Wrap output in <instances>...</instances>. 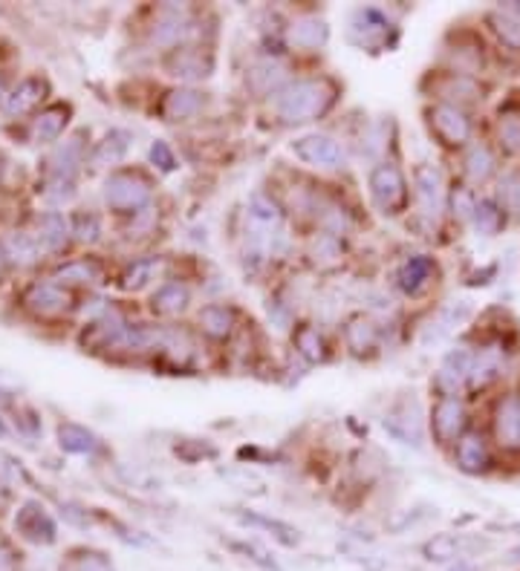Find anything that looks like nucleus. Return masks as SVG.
I'll return each instance as SVG.
<instances>
[{"label": "nucleus", "instance_id": "obj_35", "mask_svg": "<svg viewBox=\"0 0 520 571\" xmlns=\"http://www.w3.org/2000/svg\"><path fill=\"white\" fill-rule=\"evenodd\" d=\"M471 223H474V231H477V234L497 237L503 231V226H506V214H503V208L497 205L494 200H477V208H474Z\"/></svg>", "mask_w": 520, "mask_h": 571}, {"label": "nucleus", "instance_id": "obj_54", "mask_svg": "<svg viewBox=\"0 0 520 571\" xmlns=\"http://www.w3.org/2000/svg\"><path fill=\"white\" fill-rule=\"evenodd\" d=\"M4 92H6V81H4V75H0V99H4Z\"/></svg>", "mask_w": 520, "mask_h": 571}, {"label": "nucleus", "instance_id": "obj_3", "mask_svg": "<svg viewBox=\"0 0 520 571\" xmlns=\"http://www.w3.org/2000/svg\"><path fill=\"white\" fill-rule=\"evenodd\" d=\"M367 188L373 205L388 217L402 214L411 202L408 179H404V173L396 162H379V165H373V171H370L367 177Z\"/></svg>", "mask_w": 520, "mask_h": 571}, {"label": "nucleus", "instance_id": "obj_15", "mask_svg": "<svg viewBox=\"0 0 520 571\" xmlns=\"http://www.w3.org/2000/svg\"><path fill=\"white\" fill-rule=\"evenodd\" d=\"M23 303H27V309H32L35 314H41V318H58V314H64L69 309V295L64 286H58L55 281H46V283H32L27 289V295H23Z\"/></svg>", "mask_w": 520, "mask_h": 571}, {"label": "nucleus", "instance_id": "obj_20", "mask_svg": "<svg viewBox=\"0 0 520 571\" xmlns=\"http://www.w3.org/2000/svg\"><path fill=\"white\" fill-rule=\"evenodd\" d=\"M191 306V289L182 281H165L150 295V312L159 318H177Z\"/></svg>", "mask_w": 520, "mask_h": 571}, {"label": "nucleus", "instance_id": "obj_48", "mask_svg": "<svg viewBox=\"0 0 520 571\" xmlns=\"http://www.w3.org/2000/svg\"><path fill=\"white\" fill-rule=\"evenodd\" d=\"M451 208H454L457 219H471L474 208H477V196H474L468 188H457L454 194H451Z\"/></svg>", "mask_w": 520, "mask_h": 571}, {"label": "nucleus", "instance_id": "obj_6", "mask_svg": "<svg viewBox=\"0 0 520 571\" xmlns=\"http://www.w3.org/2000/svg\"><path fill=\"white\" fill-rule=\"evenodd\" d=\"M413 194H416V205H420V214L428 223H436V217L443 214L445 205V179L443 171L431 162H422L413 171Z\"/></svg>", "mask_w": 520, "mask_h": 571}, {"label": "nucleus", "instance_id": "obj_11", "mask_svg": "<svg viewBox=\"0 0 520 571\" xmlns=\"http://www.w3.org/2000/svg\"><path fill=\"white\" fill-rule=\"evenodd\" d=\"M165 69L180 81H200L208 78L214 69V55L203 46H177L165 58Z\"/></svg>", "mask_w": 520, "mask_h": 571}, {"label": "nucleus", "instance_id": "obj_38", "mask_svg": "<svg viewBox=\"0 0 520 571\" xmlns=\"http://www.w3.org/2000/svg\"><path fill=\"white\" fill-rule=\"evenodd\" d=\"M249 217L254 219V223L266 226V228H277V226H281V219H284V211H281V205H277L269 194H252Z\"/></svg>", "mask_w": 520, "mask_h": 571}, {"label": "nucleus", "instance_id": "obj_44", "mask_svg": "<svg viewBox=\"0 0 520 571\" xmlns=\"http://www.w3.org/2000/svg\"><path fill=\"white\" fill-rule=\"evenodd\" d=\"M38 254H41V249H38V242H35L32 234H23V231H15V234L9 237V258H15L18 263L29 266V263L38 260Z\"/></svg>", "mask_w": 520, "mask_h": 571}, {"label": "nucleus", "instance_id": "obj_28", "mask_svg": "<svg viewBox=\"0 0 520 571\" xmlns=\"http://www.w3.org/2000/svg\"><path fill=\"white\" fill-rule=\"evenodd\" d=\"M454 459H457V468L462 473H471L477 476L489 468V450H485V441L480 433H466L457 441V450H454Z\"/></svg>", "mask_w": 520, "mask_h": 571}, {"label": "nucleus", "instance_id": "obj_17", "mask_svg": "<svg viewBox=\"0 0 520 571\" xmlns=\"http://www.w3.org/2000/svg\"><path fill=\"white\" fill-rule=\"evenodd\" d=\"M436 277V263L428 254H413L408 258L396 272V286L404 291L408 297L422 295V291L431 286V281Z\"/></svg>", "mask_w": 520, "mask_h": 571}, {"label": "nucleus", "instance_id": "obj_36", "mask_svg": "<svg viewBox=\"0 0 520 571\" xmlns=\"http://www.w3.org/2000/svg\"><path fill=\"white\" fill-rule=\"evenodd\" d=\"M494 168H497L494 154L483 142L468 147V154H466V177H468V182H474V185L489 182L494 177Z\"/></svg>", "mask_w": 520, "mask_h": 571}, {"label": "nucleus", "instance_id": "obj_23", "mask_svg": "<svg viewBox=\"0 0 520 571\" xmlns=\"http://www.w3.org/2000/svg\"><path fill=\"white\" fill-rule=\"evenodd\" d=\"M344 344L356 358H364L370 353H376L379 346V326L376 321L364 318V314H356L344 323Z\"/></svg>", "mask_w": 520, "mask_h": 571}, {"label": "nucleus", "instance_id": "obj_39", "mask_svg": "<svg viewBox=\"0 0 520 571\" xmlns=\"http://www.w3.org/2000/svg\"><path fill=\"white\" fill-rule=\"evenodd\" d=\"M497 139H500L506 154L520 156V113L517 110L500 113V122H497Z\"/></svg>", "mask_w": 520, "mask_h": 571}, {"label": "nucleus", "instance_id": "obj_14", "mask_svg": "<svg viewBox=\"0 0 520 571\" xmlns=\"http://www.w3.org/2000/svg\"><path fill=\"white\" fill-rule=\"evenodd\" d=\"M330 41V23L318 15H300L286 27V44L292 50L316 52Z\"/></svg>", "mask_w": 520, "mask_h": 571}, {"label": "nucleus", "instance_id": "obj_51", "mask_svg": "<svg viewBox=\"0 0 520 571\" xmlns=\"http://www.w3.org/2000/svg\"><path fill=\"white\" fill-rule=\"evenodd\" d=\"M500 12H503V15H508V18H515V20L520 23V4H506V6H500Z\"/></svg>", "mask_w": 520, "mask_h": 571}, {"label": "nucleus", "instance_id": "obj_43", "mask_svg": "<svg viewBox=\"0 0 520 571\" xmlns=\"http://www.w3.org/2000/svg\"><path fill=\"white\" fill-rule=\"evenodd\" d=\"M61 571H116L113 563L101 551H76L61 566Z\"/></svg>", "mask_w": 520, "mask_h": 571}, {"label": "nucleus", "instance_id": "obj_50", "mask_svg": "<svg viewBox=\"0 0 520 571\" xmlns=\"http://www.w3.org/2000/svg\"><path fill=\"white\" fill-rule=\"evenodd\" d=\"M0 571H18V557L6 545H0Z\"/></svg>", "mask_w": 520, "mask_h": 571}, {"label": "nucleus", "instance_id": "obj_29", "mask_svg": "<svg viewBox=\"0 0 520 571\" xmlns=\"http://www.w3.org/2000/svg\"><path fill=\"white\" fill-rule=\"evenodd\" d=\"M69 122V104H50L46 110L38 113V119L32 122V139L38 145H50L58 136L64 133V127Z\"/></svg>", "mask_w": 520, "mask_h": 571}, {"label": "nucleus", "instance_id": "obj_8", "mask_svg": "<svg viewBox=\"0 0 520 571\" xmlns=\"http://www.w3.org/2000/svg\"><path fill=\"white\" fill-rule=\"evenodd\" d=\"M388 433L402 441V445H413V448H422V439H425V430H422V410L416 399H402L393 407H388L385 418H381Z\"/></svg>", "mask_w": 520, "mask_h": 571}, {"label": "nucleus", "instance_id": "obj_7", "mask_svg": "<svg viewBox=\"0 0 520 571\" xmlns=\"http://www.w3.org/2000/svg\"><path fill=\"white\" fill-rule=\"evenodd\" d=\"M428 127H431V133L448 147H462L471 142L468 115L460 107H454V104H443V101L434 104V107L428 110Z\"/></svg>", "mask_w": 520, "mask_h": 571}, {"label": "nucleus", "instance_id": "obj_42", "mask_svg": "<svg viewBox=\"0 0 520 571\" xmlns=\"http://www.w3.org/2000/svg\"><path fill=\"white\" fill-rule=\"evenodd\" d=\"M243 519H246L249 526L266 528L277 543H284V545H298V540H300L298 531L292 526H286V522H281V519H269V517H260V514H243Z\"/></svg>", "mask_w": 520, "mask_h": 571}, {"label": "nucleus", "instance_id": "obj_34", "mask_svg": "<svg viewBox=\"0 0 520 571\" xmlns=\"http://www.w3.org/2000/svg\"><path fill=\"white\" fill-rule=\"evenodd\" d=\"M58 445L67 453H76V456H84V453H92L99 448L96 436L90 433L87 427L81 424H73V422H64L58 424Z\"/></svg>", "mask_w": 520, "mask_h": 571}, {"label": "nucleus", "instance_id": "obj_53", "mask_svg": "<svg viewBox=\"0 0 520 571\" xmlns=\"http://www.w3.org/2000/svg\"><path fill=\"white\" fill-rule=\"evenodd\" d=\"M448 571H474V566H471V563H466V560H460L454 568H448Z\"/></svg>", "mask_w": 520, "mask_h": 571}, {"label": "nucleus", "instance_id": "obj_9", "mask_svg": "<svg viewBox=\"0 0 520 571\" xmlns=\"http://www.w3.org/2000/svg\"><path fill=\"white\" fill-rule=\"evenodd\" d=\"M462 430H466V407L457 399V395H451V399H439L431 410V436L436 445H457L462 439Z\"/></svg>", "mask_w": 520, "mask_h": 571}, {"label": "nucleus", "instance_id": "obj_5", "mask_svg": "<svg viewBox=\"0 0 520 571\" xmlns=\"http://www.w3.org/2000/svg\"><path fill=\"white\" fill-rule=\"evenodd\" d=\"M289 150L295 154V159H300L304 165L309 168H318V171H341L347 165V154L344 147L335 142L332 136L327 133H307V136H298Z\"/></svg>", "mask_w": 520, "mask_h": 571}, {"label": "nucleus", "instance_id": "obj_22", "mask_svg": "<svg viewBox=\"0 0 520 571\" xmlns=\"http://www.w3.org/2000/svg\"><path fill=\"white\" fill-rule=\"evenodd\" d=\"M494 436L503 448H520V399L506 395L494 410Z\"/></svg>", "mask_w": 520, "mask_h": 571}, {"label": "nucleus", "instance_id": "obj_45", "mask_svg": "<svg viewBox=\"0 0 520 571\" xmlns=\"http://www.w3.org/2000/svg\"><path fill=\"white\" fill-rule=\"evenodd\" d=\"M422 554L428 560H451V557L460 554V540L451 537V534H436L422 545Z\"/></svg>", "mask_w": 520, "mask_h": 571}, {"label": "nucleus", "instance_id": "obj_31", "mask_svg": "<svg viewBox=\"0 0 520 571\" xmlns=\"http://www.w3.org/2000/svg\"><path fill=\"white\" fill-rule=\"evenodd\" d=\"M131 139L133 136L127 131H122V127L110 131L96 145V150H92V159H90L92 168H110V165H116V162H122L127 150H131Z\"/></svg>", "mask_w": 520, "mask_h": 571}, {"label": "nucleus", "instance_id": "obj_55", "mask_svg": "<svg viewBox=\"0 0 520 571\" xmlns=\"http://www.w3.org/2000/svg\"><path fill=\"white\" fill-rule=\"evenodd\" d=\"M4 433H6V430H4V422H0V436H4Z\"/></svg>", "mask_w": 520, "mask_h": 571}, {"label": "nucleus", "instance_id": "obj_46", "mask_svg": "<svg viewBox=\"0 0 520 571\" xmlns=\"http://www.w3.org/2000/svg\"><path fill=\"white\" fill-rule=\"evenodd\" d=\"M69 226H73V234L78 242H99L101 237V219L92 211H78Z\"/></svg>", "mask_w": 520, "mask_h": 571}, {"label": "nucleus", "instance_id": "obj_18", "mask_svg": "<svg viewBox=\"0 0 520 571\" xmlns=\"http://www.w3.org/2000/svg\"><path fill=\"white\" fill-rule=\"evenodd\" d=\"M196 329L205 337H212V341H228L237 329V314L223 303H208V306L196 312Z\"/></svg>", "mask_w": 520, "mask_h": 571}, {"label": "nucleus", "instance_id": "obj_12", "mask_svg": "<svg viewBox=\"0 0 520 571\" xmlns=\"http://www.w3.org/2000/svg\"><path fill=\"white\" fill-rule=\"evenodd\" d=\"M203 110H205V92L194 90V87H173L159 101L162 122H171V124L191 122Z\"/></svg>", "mask_w": 520, "mask_h": 571}, {"label": "nucleus", "instance_id": "obj_41", "mask_svg": "<svg viewBox=\"0 0 520 571\" xmlns=\"http://www.w3.org/2000/svg\"><path fill=\"white\" fill-rule=\"evenodd\" d=\"M489 23H492V29H494L497 38H500L503 46L520 52V23L515 18H508V15H503L500 9H497V12H492V15H489Z\"/></svg>", "mask_w": 520, "mask_h": 571}, {"label": "nucleus", "instance_id": "obj_27", "mask_svg": "<svg viewBox=\"0 0 520 571\" xmlns=\"http://www.w3.org/2000/svg\"><path fill=\"white\" fill-rule=\"evenodd\" d=\"M84 133H76L73 139H67L61 147L52 150L50 156V177H61V179H73V173L78 171V165L84 162Z\"/></svg>", "mask_w": 520, "mask_h": 571}, {"label": "nucleus", "instance_id": "obj_2", "mask_svg": "<svg viewBox=\"0 0 520 571\" xmlns=\"http://www.w3.org/2000/svg\"><path fill=\"white\" fill-rule=\"evenodd\" d=\"M101 196L113 214H142L148 202L154 200V179L142 168L113 171L104 179Z\"/></svg>", "mask_w": 520, "mask_h": 571}, {"label": "nucleus", "instance_id": "obj_40", "mask_svg": "<svg viewBox=\"0 0 520 571\" xmlns=\"http://www.w3.org/2000/svg\"><path fill=\"white\" fill-rule=\"evenodd\" d=\"M497 205L503 211L520 214V171H506L497 182Z\"/></svg>", "mask_w": 520, "mask_h": 571}, {"label": "nucleus", "instance_id": "obj_13", "mask_svg": "<svg viewBox=\"0 0 520 571\" xmlns=\"http://www.w3.org/2000/svg\"><path fill=\"white\" fill-rule=\"evenodd\" d=\"M188 29H191L188 12L182 6H162L156 12L154 27H150V44L177 50V46H182V38L188 35Z\"/></svg>", "mask_w": 520, "mask_h": 571}, {"label": "nucleus", "instance_id": "obj_21", "mask_svg": "<svg viewBox=\"0 0 520 571\" xmlns=\"http://www.w3.org/2000/svg\"><path fill=\"white\" fill-rule=\"evenodd\" d=\"M69 234H73V226L67 223L64 214L58 211H46L38 217V228H35V242H38V249L46 251V254H58L64 251Z\"/></svg>", "mask_w": 520, "mask_h": 571}, {"label": "nucleus", "instance_id": "obj_19", "mask_svg": "<svg viewBox=\"0 0 520 571\" xmlns=\"http://www.w3.org/2000/svg\"><path fill=\"white\" fill-rule=\"evenodd\" d=\"M286 84V67L277 58H260L246 73V87L258 96H277Z\"/></svg>", "mask_w": 520, "mask_h": 571}, {"label": "nucleus", "instance_id": "obj_24", "mask_svg": "<svg viewBox=\"0 0 520 571\" xmlns=\"http://www.w3.org/2000/svg\"><path fill=\"white\" fill-rule=\"evenodd\" d=\"M434 90H436V96L443 99V104H454V107L483 99V87L471 75H466V73H451V75H445Z\"/></svg>", "mask_w": 520, "mask_h": 571}, {"label": "nucleus", "instance_id": "obj_4", "mask_svg": "<svg viewBox=\"0 0 520 571\" xmlns=\"http://www.w3.org/2000/svg\"><path fill=\"white\" fill-rule=\"evenodd\" d=\"M347 38L356 44L358 50H388V46L396 44V27L393 20L376 6H358L353 9L350 23H347Z\"/></svg>", "mask_w": 520, "mask_h": 571}, {"label": "nucleus", "instance_id": "obj_30", "mask_svg": "<svg viewBox=\"0 0 520 571\" xmlns=\"http://www.w3.org/2000/svg\"><path fill=\"white\" fill-rule=\"evenodd\" d=\"M44 96H46V81L44 78H38V75L23 78L20 84L6 96V113L9 115L29 113V110H35L44 101Z\"/></svg>", "mask_w": 520, "mask_h": 571}, {"label": "nucleus", "instance_id": "obj_10", "mask_svg": "<svg viewBox=\"0 0 520 571\" xmlns=\"http://www.w3.org/2000/svg\"><path fill=\"white\" fill-rule=\"evenodd\" d=\"M471 367H474V353L468 346H454L451 353L443 358V364L436 369V381L434 387L439 393V399H451L457 395V390L471 378Z\"/></svg>", "mask_w": 520, "mask_h": 571}, {"label": "nucleus", "instance_id": "obj_25", "mask_svg": "<svg viewBox=\"0 0 520 571\" xmlns=\"http://www.w3.org/2000/svg\"><path fill=\"white\" fill-rule=\"evenodd\" d=\"M503 367H506V353L503 346H485L480 353H474V367H471V378L468 384L474 390L477 387H489L492 381H497L503 376Z\"/></svg>", "mask_w": 520, "mask_h": 571}, {"label": "nucleus", "instance_id": "obj_47", "mask_svg": "<svg viewBox=\"0 0 520 571\" xmlns=\"http://www.w3.org/2000/svg\"><path fill=\"white\" fill-rule=\"evenodd\" d=\"M44 200L46 202H55V205H61V202H69L73 200V194H76V188H73V179H61V177H50L44 182Z\"/></svg>", "mask_w": 520, "mask_h": 571}, {"label": "nucleus", "instance_id": "obj_26", "mask_svg": "<svg viewBox=\"0 0 520 571\" xmlns=\"http://www.w3.org/2000/svg\"><path fill=\"white\" fill-rule=\"evenodd\" d=\"M52 281L58 286H99V283H104V269L99 260L78 258V260L64 263L61 269L52 274Z\"/></svg>", "mask_w": 520, "mask_h": 571}, {"label": "nucleus", "instance_id": "obj_52", "mask_svg": "<svg viewBox=\"0 0 520 571\" xmlns=\"http://www.w3.org/2000/svg\"><path fill=\"white\" fill-rule=\"evenodd\" d=\"M6 258H9V254H6L4 249H0V281L6 277Z\"/></svg>", "mask_w": 520, "mask_h": 571}, {"label": "nucleus", "instance_id": "obj_37", "mask_svg": "<svg viewBox=\"0 0 520 571\" xmlns=\"http://www.w3.org/2000/svg\"><path fill=\"white\" fill-rule=\"evenodd\" d=\"M312 263L318 266V269H335V266H341V258H344V249H341V240L335 234H318L316 242H312V251H309Z\"/></svg>", "mask_w": 520, "mask_h": 571}, {"label": "nucleus", "instance_id": "obj_32", "mask_svg": "<svg viewBox=\"0 0 520 571\" xmlns=\"http://www.w3.org/2000/svg\"><path fill=\"white\" fill-rule=\"evenodd\" d=\"M292 344H295V353L304 358L307 364H321V361H327V341H324V335L312 323L295 326Z\"/></svg>", "mask_w": 520, "mask_h": 571}, {"label": "nucleus", "instance_id": "obj_1", "mask_svg": "<svg viewBox=\"0 0 520 571\" xmlns=\"http://www.w3.org/2000/svg\"><path fill=\"white\" fill-rule=\"evenodd\" d=\"M335 96H339V87H335V81L327 75L289 81L275 96V115L286 127L318 122L330 113Z\"/></svg>", "mask_w": 520, "mask_h": 571}, {"label": "nucleus", "instance_id": "obj_33", "mask_svg": "<svg viewBox=\"0 0 520 571\" xmlns=\"http://www.w3.org/2000/svg\"><path fill=\"white\" fill-rule=\"evenodd\" d=\"M159 269H162L159 258H139L124 269V274L119 277V286L124 291H142L145 286H150L156 281Z\"/></svg>", "mask_w": 520, "mask_h": 571}, {"label": "nucleus", "instance_id": "obj_16", "mask_svg": "<svg viewBox=\"0 0 520 571\" xmlns=\"http://www.w3.org/2000/svg\"><path fill=\"white\" fill-rule=\"evenodd\" d=\"M15 531L29 543H52L55 522L41 503H23L15 517Z\"/></svg>", "mask_w": 520, "mask_h": 571}, {"label": "nucleus", "instance_id": "obj_49", "mask_svg": "<svg viewBox=\"0 0 520 571\" xmlns=\"http://www.w3.org/2000/svg\"><path fill=\"white\" fill-rule=\"evenodd\" d=\"M150 162H154L162 173L177 171V156H173V150L168 147V142H162V139H156V142L150 145Z\"/></svg>", "mask_w": 520, "mask_h": 571}]
</instances>
